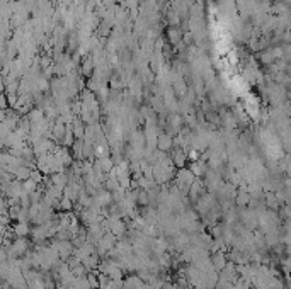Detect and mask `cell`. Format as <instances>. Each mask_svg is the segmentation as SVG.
Masks as SVG:
<instances>
[{
  "label": "cell",
  "mask_w": 291,
  "mask_h": 289,
  "mask_svg": "<svg viewBox=\"0 0 291 289\" xmlns=\"http://www.w3.org/2000/svg\"><path fill=\"white\" fill-rule=\"evenodd\" d=\"M14 230H16V233H17V235H21V237H26V235L29 233V228L26 226L24 223H19V224H16V228H14Z\"/></svg>",
  "instance_id": "cell-1"
}]
</instances>
